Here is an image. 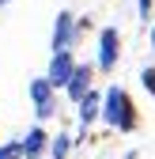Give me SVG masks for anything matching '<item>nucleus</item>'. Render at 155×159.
I'll return each mask as SVG.
<instances>
[{"label": "nucleus", "instance_id": "1", "mask_svg": "<svg viewBox=\"0 0 155 159\" xmlns=\"http://www.w3.org/2000/svg\"><path fill=\"white\" fill-rule=\"evenodd\" d=\"M102 121L110 129H117V133H132V129H140V110L136 102H132V95L125 87H110L102 95Z\"/></svg>", "mask_w": 155, "mask_h": 159}, {"label": "nucleus", "instance_id": "2", "mask_svg": "<svg viewBox=\"0 0 155 159\" xmlns=\"http://www.w3.org/2000/svg\"><path fill=\"white\" fill-rule=\"evenodd\" d=\"M121 61V30L117 27H102L99 30V53H95V68L113 72Z\"/></svg>", "mask_w": 155, "mask_h": 159}, {"label": "nucleus", "instance_id": "3", "mask_svg": "<svg viewBox=\"0 0 155 159\" xmlns=\"http://www.w3.org/2000/svg\"><path fill=\"white\" fill-rule=\"evenodd\" d=\"M30 102H34L38 121H46V117L57 114V87L49 84L46 76H34V80H30Z\"/></svg>", "mask_w": 155, "mask_h": 159}, {"label": "nucleus", "instance_id": "4", "mask_svg": "<svg viewBox=\"0 0 155 159\" xmlns=\"http://www.w3.org/2000/svg\"><path fill=\"white\" fill-rule=\"evenodd\" d=\"M72 68H76V53H72V46H68V49H53V61H49L46 80H49L53 87H64L68 76H72Z\"/></svg>", "mask_w": 155, "mask_h": 159}, {"label": "nucleus", "instance_id": "5", "mask_svg": "<svg viewBox=\"0 0 155 159\" xmlns=\"http://www.w3.org/2000/svg\"><path fill=\"white\" fill-rule=\"evenodd\" d=\"M91 87H95V65H80V61H76V68H72V76H68V84H64L68 98H72V102H80Z\"/></svg>", "mask_w": 155, "mask_h": 159}, {"label": "nucleus", "instance_id": "6", "mask_svg": "<svg viewBox=\"0 0 155 159\" xmlns=\"http://www.w3.org/2000/svg\"><path fill=\"white\" fill-rule=\"evenodd\" d=\"M49 46L53 49L76 46V19H72V11H57V19H53V42Z\"/></svg>", "mask_w": 155, "mask_h": 159}, {"label": "nucleus", "instance_id": "7", "mask_svg": "<svg viewBox=\"0 0 155 159\" xmlns=\"http://www.w3.org/2000/svg\"><path fill=\"white\" fill-rule=\"evenodd\" d=\"M19 144H23V159H42V155L49 152V133H46L42 125H34Z\"/></svg>", "mask_w": 155, "mask_h": 159}, {"label": "nucleus", "instance_id": "8", "mask_svg": "<svg viewBox=\"0 0 155 159\" xmlns=\"http://www.w3.org/2000/svg\"><path fill=\"white\" fill-rule=\"evenodd\" d=\"M76 106H80V125H95V121H99V114H102V91L91 87Z\"/></svg>", "mask_w": 155, "mask_h": 159}, {"label": "nucleus", "instance_id": "9", "mask_svg": "<svg viewBox=\"0 0 155 159\" xmlns=\"http://www.w3.org/2000/svg\"><path fill=\"white\" fill-rule=\"evenodd\" d=\"M68 152H72V136H68V133L49 136V155H53V159H68Z\"/></svg>", "mask_w": 155, "mask_h": 159}, {"label": "nucleus", "instance_id": "10", "mask_svg": "<svg viewBox=\"0 0 155 159\" xmlns=\"http://www.w3.org/2000/svg\"><path fill=\"white\" fill-rule=\"evenodd\" d=\"M0 159H23V144H19V140L0 144Z\"/></svg>", "mask_w": 155, "mask_h": 159}, {"label": "nucleus", "instance_id": "11", "mask_svg": "<svg viewBox=\"0 0 155 159\" xmlns=\"http://www.w3.org/2000/svg\"><path fill=\"white\" fill-rule=\"evenodd\" d=\"M140 84H144V91L155 98V65H148V68L140 72Z\"/></svg>", "mask_w": 155, "mask_h": 159}, {"label": "nucleus", "instance_id": "12", "mask_svg": "<svg viewBox=\"0 0 155 159\" xmlns=\"http://www.w3.org/2000/svg\"><path fill=\"white\" fill-rule=\"evenodd\" d=\"M151 11H155V0H136V15L140 19H151Z\"/></svg>", "mask_w": 155, "mask_h": 159}, {"label": "nucleus", "instance_id": "13", "mask_svg": "<svg viewBox=\"0 0 155 159\" xmlns=\"http://www.w3.org/2000/svg\"><path fill=\"white\" fill-rule=\"evenodd\" d=\"M151 46H155V30H151Z\"/></svg>", "mask_w": 155, "mask_h": 159}, {"label": "nucleus", "instance_id": "14", "mask_svg": "<svg viewBox=\"0 0 155 159\" xmlns=\"http://www.w3.org/2000/svg\"><path fill=\"white\" fill-rule=\"evenodd\" d=\"M4 4H8V0H0V8H4Z\"/></svg>", "mask_w": 155, "mask_h": 159}]
</instances>
